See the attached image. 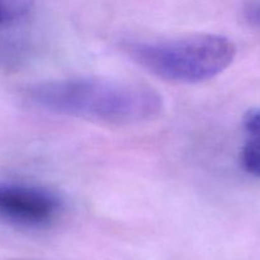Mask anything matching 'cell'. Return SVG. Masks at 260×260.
Masks as SVG:
<instances>
[{
    "label": "cell",
    "mask_w": 260,
    "mask_h": 260,
    "mask_svg": "<svg viewBox=\"0 0 260 260\" xmlns=\"http://www.w3.org/2000/svg\"><path fill=\"white\" fill-rule=\"evenodd\" d=\"M29 0H0V24L22 17L29 9Z\"/></svg>",
    "instance_id": "cell-5"
},
{
    "label": "cell",
    "mask_w": 260,
    "mask_h": 260,
    "mask_svg": "<svg viewBox=\"0 0 260 260\" xmlns=\"http://www.w3.org/2000/svg\"><path fill=\"white\" fill-rule=\"evenodd\" d=\"M62 211L53 192L24 183H0V218L25 228L47 226Z\"/></svg>",
    "instance_id": "cell-3"
},
{
    "label": "cell",
    "mask_w": 260,
    "mask_h": 260,
    "mask_svg": "<svg viewBox=\"0 0 260 260\" xmlns=\"http://www.w3.org/2000/svg\"><path fill=\"white\" fill-rule=\"evenodd\" d=\"M245 18L251 25L260 27V0L250 3L245 8Z\"/></svg>",
    "instance_id": "cell-6"
},
{
    "label": "cell",
    "mask_w": 260,
    "mask_h": 260,
    "mask_svg": "<svg viewBox=\"0 0 260 260\" xmlns=\"http://www.w3.org/2000/svg\"><path fill=\"white\" fill-rule=\"evenodd\" d=\"M245 142L240 151V164L244 172L260 178V108L248 111L243 119Z\"/></svg>",
    "instance_id": "cell-4"
},
{
    "label": "cell",
    "mask_w": 260,
    "mask_h": 260,
    "mask_svg": "<svg viewBox=\"0 0 260 260\" xmlns=\"http://www.w3.org/2000/svg\"><path fill=\"white\" fill-rule=\"evenodd\" d=\"M25 95L42 111L117 126L151 121L164 107L150 86L99 78L43 81L27 88Z\"/></svg>",
    "instance_id": "cell-1"
},
{
    "label": "cell",
    "mask_w": 260,
    "mask_h": 260,
    "mask_svg": "<svg viewBox=\"0 0 260 260\" xmlns=\"http://www.w3.org/2000/svg\"><path fill=\"white\" fill-rule=\"evenodd\" d=\"M123 50L152 75L182 84H197L220 75L233 63L236 46L220 35H194L162 41H132Z\"/></svg>",
    "instance_id": "cell-2"
}]
</instances>
